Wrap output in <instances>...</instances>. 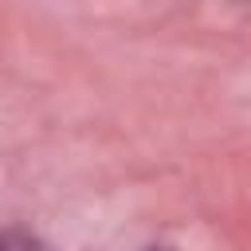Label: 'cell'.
<instances>
[{"instance_id": "obj_2", "label": "cell", "mask_w": 251, "mask_h": 251, "mask_svg": "<svg viewBox=\"0 0 251 251\" xmlns=\"http://www.w3.org/2000/svg\"><path fill=\"white\" fill-rule=\"evenodd\" d=\"M145 251H169V247H145Z\"/></svg>"}, {"instance_id": "obj_1", "label": "cell", "mask_w": 251, "mask_h": 251, "mask_svg": "<svg viewBox=\"0 0 251 251\" xmlns=\"http://www.w3.org/2000/svg\"><path fill=\"white\" fill-rule=\"evenodd\" d=\"M0 251H43V247L24 231H0Z\"/></svg>"}]
</instances>
